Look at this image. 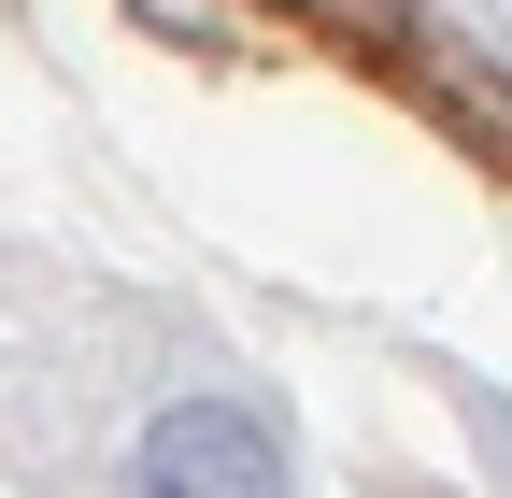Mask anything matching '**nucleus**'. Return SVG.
<instances>
[{"label": "nucleus", "instance_id": "obj_1", "mask_svg": "<svg viewBox=\"0 0 512 498\" xmlns=\"http://www.w3.org/2000/svg\"><path fill=\"white\" fill-rule=\"evenodd\" d=\"M100 484H114V498H299V442H285L271 385H242V370L185 356L171 385L143 399V427L114 442Z\"/></svg>", "mask_w": 512, "mask_h": 498}]
</instances>
